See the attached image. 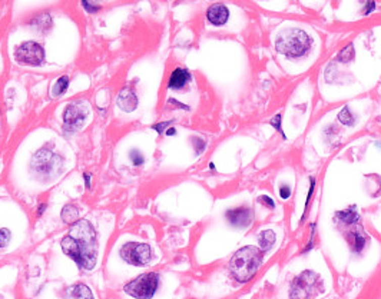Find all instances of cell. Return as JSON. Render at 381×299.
<instances>
[{
	"instance_id": "cell-1",
	"label": "cell",
	"mask_w": 381,
	"mask_h": 299,
	"mask_svg": "<svg viewBox=\"0 0 381 299\" xmlns=\"http://www.w3.org/2000/svg\"><path fill=\"white\" fill-rule=\"evenodd\" d=\"M61 248L83 271H92L98 264V236L86 219L73 223L69 233L62 239Z\"/></svg>"
},
{
	"instance_id": "cell-2",
	"label": "cell",
	"mask_w": 381,
	"mask_h": 299,
	"mask_svg": "<svg viewBox=\"0 0 381 299\" xmlns=\"http://www.w3.org/2000/svg\"><path fill=\"white\" fill-rule=\"evenodd\" d=\"M262 252L260 249L248 245L238 249L229 261V271L238 282H248L258 272L262 264Z\"/></svg>"
},
{
	"instance_id": "cell-3",
	"label": "cell",
	"mask_w": 381,
	"mask_h": 299,
	"mask_svg": "<svg viewBox=\"0 0 381 299\" xmlns=\"http://www.w3.org/2000/svg\"><path fill=\"white\" fill-rule=\"evenodd\" d=\"M311 37L301 29H288L278 34L275 49L290 59H300L311 49Z\"/></svg>"
},
{
	"instance_id": "cell-4",
	"label": "cell",
	"mask_w": 381,
	"mask_h": 299,
	"mask_svg": "<svg viewBox=\"0 0 381 299\" xmlns=\"http://www.w3.org/2000/svg\"><path fill=\"white\" fill-rule=\"evenodd\" d=\"M118 257L122 262L132 268H144L151 264L154 251L147 242L130 239L118 246Z\"/></svg>"
},
{
	"instance_id": "cell-5",
	"label": "cell",
	"mask_w": 381,
	"mask_h": 299,
	"mask_svg": "<svg viewBox=\"0 0 381 299\" xmlns=\"http://www.w3.org/2000/svg\"><path fill=\"white\" fill-rule=\"evenodd\" d=\"M159 285L161 275L158 272H145L125 283L122 291L130 299H154Z\"/></svg>"
},
{
	"instance_id": "cell-6",
	"label": "cell",
	"mask_w": 381,
	"mask_h": 299,
	"mask_svg": "<svg viewBox=\"0 0 381 299\" xmlns=\"http://www.w3.org/2000/svg\"><path fill=\"white\" fill-rule=\"evenodd\" d=\"M89 105L83 101H73L70 102L63 112V129L72 133L78 132L79 129L85 125L89 116Z\"/></svg>"
},
{
	"instance_id": "cell-7",
	"label": "cell",
	"mask_w": 381,
	"mask_h": 299,
	"mask_svg": "<svg viewBox=\"0 0 381 299\" xmlns=\"http://www.w3.org/2000/svg\"><path fill=\"white\" fill-rule=\"evenodd\" d=\"M320 283V276L312 271H304L291 283L290 299H311Z\"/></svg>"
},
{
	"instance_id": "cell-8",
	"label": "cell",
	"mask_w": 381,
	"mask_h": 299,
	"mask_svg": "<svg viewBox=\"0 0 381 299\" xmlns=\"http://www.w3.org/2000/svg\"><path fill=\"white\" fill-rule=\"evenodd\" d=\"M15 59L23 66H40L44 62V49L39 43L29 40L16 47Z\"/></svg>"
},
{
	"instance_id": "cell-9",
	"label": "cell",
	"mask_w": 381,
	"mask_h": 299,
	"mask_svg": "<svg viewBox=\"0 0 381 299\" xmlns=\"http://www.w3.org/2000/svg\"><path fill=\"white\" fill-rule=\"evenodd\" d=\"M225 216L228 222L235 228H247V226L251 225L252 212L251 209L247 208V206H240V208L229 209L225 214Z\"/></svg>"
},
{
	"instance_id": "cell-10",
	"label": "cell",
	"mask_w": 381,
	"mask_h": 299,
	"mask_svg": "<svg viewBox=\"0 0 381 299\" xmlns=\"http://www.w3.org/2000/svg\"><path fill=\"white\" fill-rule=\"evenodd\" d=\"M228 17H229V10L222 3H215V5L209 6V9L207 10V20H208L211 25H225Z\"/></svg>"
},
{
	"instance_id": "cell-11",
	"label": "cell",
	"mask_w": 381,
	"mask_h": 299,
	"mask_svg": "<svg viewBox=\"0 0 381 299\" xmlns=\"http://www.w3.org/2000/svg\"><path fill=\"white\" fill-rule=\"evenodd\" d=\"M192 80V75L189 70L183 68H176L171 73L168 80V89L171 90H181Z\"/></svg>"
},
{
	"instance_id": "cell-12",
	"label": "cell",
	"mask_w": 381,
	"mask_h": 299,
	"mask_svg": "<svg viewBox=\"0 0 381 299\" xmlns=\"http://www.w3.org/2000/svg\"><path fill=\"white\" fill-rule=\"evenodd\" d=\"M118 106L123 112H133L138 106V97L133 90L130 89H123L119 96H118Z\"/></svg>"
},
{
	"instance_id": "cell-13",
	"label": "cell",
	"mask_w": 381,
	"mask_h": 299,
	"mask_svg": "<svg viewBox=\"0 0 381 299\" xmlns=\"http://www.w3.org/2000/svg\"><path fill=\"white\" fill-rule=\"evenodd\" d=\"M55 155L47 151H40L39 155L36 156V168L37 171L42 173H51L53 171L52 168L55 166Z\"/></svg>"
},
{
	"instance_id": "cell-14",
	"label": "cell",
	"mask_w": 381,
	"mask_h": 299,
	"mask_svg": "<svg viewBox=\"0 0 381 299\" xmlns=\"http://www.w3.org/2000/svg\"><path fill=\"white\" fill-rule=\"evenodd\" d=\"M348 242L351 245V248L354 249L355 252H361L365 246L367 242V236L364 235V232L361 229H354L348 233Z\"/></svg>"
},
{
	"instance_id": "cell-15",
	"label": "cell",
	"mask_w": 381,
	"mask_h": 299,
	"mask_svg": "<svg viewBox=\"0 0 381 299\" xmlns=\"http://www.w3.org/2000/svg\"><path fill=\"white\" fill-rule=\"evenodd\" d=\"M69 293L73 299H95L90 288L85 283H75L69 288Z\"/></svg>"
},
{
	"instance_id": "cell-16",
	"label": "cell",
	"mask_w": 381,
	"mask_h": 299,
	"mask_svg": "<svg viewBox=\"0 0 381 299\" xmlns=\"http://www.w3.org/2000/svg\"><path fill=\"white\" fill-rule=\"evenodd\" d=\"M275 239H277V236H275V233L274 231H262L258 235V243H260V248L262 251H269V249L274 246V243H275Z\"/></svg>"
},
{
	"instance_id": "cell-17",
	"label": "cell",
	"mask_w": 381,
	"mask_h": 299,
	"mask_svg": "<svg viewBox=\"0 0 381 299\" xmlns=\"http://www.w3.org/2000/svg\"><path fill=\"white\" fill-rule=\"evenodd\" d=\"M68 86H69V77L61 76L56 82H55V85L52 86V89H51V96H52V97H61L62 94L68 90Z\"/></svg>"
},
{
	"instance_id": "cell-18",
	"label": "cell",
	"mask_w": 381,
	"mask_h": 299,
	"mask_svg": "<svg viewBox=\"0 0 381 299\" xmlns=\"http://www.w3.org/2000/svg\"><path fill=\"white\" fill-rule=\"evenodd\" d=\"M62 219L66 223H75L79 221V211L75 205H66L62 211Z\"/></svg>"
},
{
	"instance_id": "cell-19",
	"label": "cell",
	"mask_w": 381,
	"mask_h": 299,
	"mask_svg": "<svg viewBox=\"0 0 381 299\" xmlns=\"http://www.w3.org/2000/svg\"><path fill=\"white\" fill-rule=\"evenodd\" d=\"M337 218L341 221V222L347 223V225H351V223L358 222L360 216L357 214L355 208H351V209H346V211H341L338 212Z\"/></svg>"
},
{
	"instance_id": "cell-20",
	"label": "cell",
	"mask_w": 381,
	"mask_h": 299,
	"mask_svg": "<svg viewBox=\"0 0 381 299\" xmlns=\"http://www.w3.org/2000/svg\"><path fill=\"white\" fill-rule=\"evenodd\" d=\"M338 120H340L343 125H346V126H353L355 123L354 115L351 113V111H350L348 108H344L343 111L338 113Z\"/></svg>"
},
{
	"instance_id": "cell-21",
	"label": "cell",
	"mask_w": 381,
	"mask_h": 299,
	"mask_svg": "<svg viewBox=\"0 0 381 299\" xmlns=\"http://www.w3.org/2000/svg\"><path fill=\"white\" fill-rule=\"evenodd\" d=\"M353 58H354V47H353V44H350L348 47H344L343 51L338 53L337 60L346 63V62H350Z\"/></svg>"
},
{
	"instance_id": "cell-22",
	"label": "cell",
	"mask_w": 381,
	"mask_h": 299,
	"mask_svg": "<svg viewBox=\"0 0 381 299\" xmlns=\"http://www.w3.org/2000/svg\"><path fill=\"white\" fill-rule=\"evenodd\" d=\"M129 159H130V162H132V165H133V166H136V168L142 166V165L145 163V156L140 154L139 151H135V149H133V151L129 154Z\"/></svg>"
},
{
	"instance_id": "cell-23",
	"label": "cell",
	"mask_w": 381,
	"mask_h": 299,
	"mask_svg": "<svg viewBox=\"0 0 381 299\" xmlns=\"http://www.w3.org/2000/svg\"><path fill=\"white\" fill-rule=\"evenodd\" d=\"M269 123H271V126H274L275 130H278V132L281 133V136L284 137V139H287L285 133H284V130H282V126H281V115H275L272 119L269 120Z\"/></svg>"
},
{
	"instance_id": "cell-24",
	"label": "cell",
	"mask_w": 381,
	"mask_h": 299,
	"mask_svg": "<svg viewBox=\"0 0 381 299\" xmlns=\"http://www.w3.org/2000/svg\"><path fill=\"white\" fill-rule=\"evenodd\" d=\"M278 195H279V197L281 199H288V197L291 196V188L288 186V185H282V186H279V189H278Z\"/></svg>"
},
{
	"instance_id": "cell-25",
	"label": "cell",
	"mask_w": 381,
	"mask_h": 299,
	"mask_svg": "<svg viewBox=\"0 0 381 299\" xmlns=\"http://www.w3.org/2000/svg\"><path fill=\"white\" fill-rule=\"evenodd\" d=\"M258 201H260L261 204H264V205L267 206L268 209H275V202H274V199H271L267 195H262V196L258 197Z\"/></svg>"
},
{
	"instance_id": "cell-26",
	"label": "cell",
	"mask_w": 381,
	"mask_h": 299,
	"mask_svg": "<svg viewBox=\"0 0 381 299\" xmlns=\"http://www.w3.org/2000/svg\"><path fill=\"white\" fill-rule=\"evenodd\" d=\"M171 123H172V122H161V123H158V125H154V129H155L159 135H162L165 130L169 128V125H171Z\"/></svg>"
},
{
	"instance_id": "cell-27",
	"label": "cell",
	"mask_w": 381,
	"mask_h": 299,
	"mask_svg": "<svg viewBox=\"0 0 381 299\" xmlns=\"http://www.w3.org/2000/svg\"><path fill=\"white\" fill-rule=\"evenodd\" d=\"M314 185H315V179H311V183H310V190H308V195H307V201H305V211H304V216L307 214V208L310 205V201H311L312 192H314Z\"/></svg>"
},
{
	"instance_id": "cell-28",
	"label": "cell",
	"mask_w": 381,
	"mask_h": 299,
	"mask_svg": "<svg viewBox=\"0 0 381 299\" xmlns=\"http://www.w3.org/2000/svg\"><path fill=\"white\" fill-rule=\"evenodd\" d=\"M374 9H375V2L374 0H367L365 8H364V15H370L371 12H374Z\"/></svg>"
},
{
	"instance_id": "cell-29",
	"label": "cell",
	"mask_w": 381,
	"mask_h": 299,
	"mask_svg": "<svg viewBox=\"0 0 381 299\" xmlns=\"http://www.w3.org/2000/svg\"><path fill=\"white\" fill-rule=\"evenodd\" d=\"M205 145H207V143H205L202 139H195V147H197V152H198V154H202V152H204Z\"/></svg>"
},
{
	"instance_id": "cell-30",
	"label": "cell",
	"mask_w": 381,
	"mask_h": 299,
	"mask_svg": "<svg viewBox=\"0 0 381 299\" xmlns=\"http://www.w3.org/2000/svg\"><path fill=\"white\" fill-rule=\"evenodd\" d=\"M82 5H83V8L86 9L87 12H90V13H93V12H96L98 10V6H93L90 2H87V0H82Z\"/></svg>"
},
{
	"instance_id": "cell-31",
	"label": "cell",
	"mask_w": 381,
	"mask_h": 299,
	"mask_svg": "<svg viewBox=\"0 0 381 299\" xmlns=\"http://www.w3.org/2000/svg\"><path fill=\"white\" fill-rule=\"evenodd\" d=\"M165 135H166V136H173V135H176V129L168 128L165 130Z\"/></svg>"
},
{
	"instance_id": "cell-32",
	"label": "cell",
	"mask_w": 381,
	"mask_h": 299,
	"mask_svg": "<svg viewBox=\"0 0 381 299\" xmlns=\"http://www.w3.org/2000/svg\"><path fill=\"white\" fill-rule=\"evenodd\" d=\"M90 179H92V178H90V176H89L87 173H85V183H86L87 189L90 188Z\"/></svg>"
},
{
	"instance_id": "cell-33",
	"label": "cell",
	"mask_w": 381,
	"mask_h": 299,
	"mask_svg": "<svg viewBox=\"0 0 381 299\" xmlns=\"http://www.w3.org/2000/svg\"><path fill=\"white\" fill-rule=\"evenodd\" d=\"M44 211H46V205H44V204H42V205H40V208H39V211H37V215H42Z\"/></svg>"
}]
</instances>
